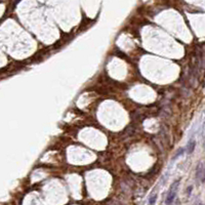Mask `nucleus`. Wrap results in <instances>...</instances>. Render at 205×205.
<instances>
[{"instance_id":"f257e3e1","label":"nucleus","mask_w":205,"mask_h":205,"mask_svg":"<svg viewBox=\"0 0 205 205\" xmlns=\"http://www.w3.org/2000/svg\"><path fill=\"white\" fill-rule=\"evenodd\" d=\"M180 183H181V181H180V180H176V181H174V183H172V185L170 186V189H169L168 193L166 195V199H165L166 205H171L174 203V199H176V194H178Z\"/></svg>"},{"instance_id":"f03ea898","label":"nucleus","mask_w":205,"mask_h":205,"mask_svg":"<svg viewBox=\"0 0 205 205\" xmlns=\"http://www.w3.org/2000/svg\"><path fill=\"white\" fill-rule=\"evenodd\" d=\"M196 178L201 183H205V164L203 162L198 163L197 167H196Z\"/></svg>"},{"instance_id":"7ed1b4c3","label":"nucleus","mask_w":205,"mask_h":205,"mask_svg":"<svg viewBox=\"0 0 205 205\" xmlns=\"http://www.w3.org/2000/svg\"><path fill=\"white\" fill-rule=\"evenodd\" d=\"M195 148H196V141L193 139H190V141L188 142L187 144V148H186V152L187 154H192L194 151H195Z\"/></svg>"},{"instance_id":"20e7f679","label":"nucleus","mask_w":205,"mask_h":205,"mask_svg":"<svg viewBox=\"0 0 205 205\" xmlns=\"http://www.w3.org/2000/svg\"><path fill=\"white\" fill-rule=\"evenodd\" d=\"M185 152H186V150L184 149V148H181V149L178 150V151L176 153V155H174V158H172V161H174V160H176V159H178V157L183 156L184 153H185Z\"/></svg>"},{"instance_id":"39448f33","label":"nucleus","mask_w":205,"mask_h":205,"mask_svg":"<svg viewBox=\"0 0 205 205\" xmlns=\"http://www.w3.org/2000/svg\"><path fill=\"white\" fill-rule=\"evenodd\" d=\"M156 201H157V194L151 195V197L149 198V204L150 205H155Z\"/></svg>"},{"instance_id":"423d86ee","label":"nucleus","mask_w":205,"mask_h":205,"mask_svg":"<svg viewBox=\"0 0 205 205\" xmlns=\"http://www.w3.org/2000/svg\"><path fill=\"white\" fill-rule=\"evenodd\" d=\"M192 187H189V189H188V194H191V192H192Z\"/></svg>"}]
</instances>
